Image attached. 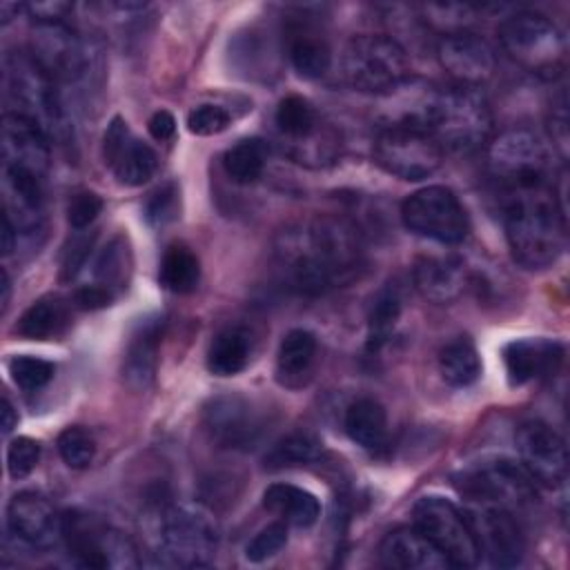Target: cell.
Returning a JSON list of instances; mask_svg holds the SVG:
<instances>
[{
    "mask_svg": "<svg viewBox=\"0 0 570 570\" xmlns=\"http://www.w3.org/2000/svg\"><path fill=\"white\" fill-rule=\"evenodd\" d=\"M274 261L287 287L307 296L343 287L365 267L358 232L338 216H314L285 227L274 240Z\"/></svg>",
    "mask_w": 570,
    "mask_h": 570,
    "instance_id": "cell-1",
    "label": "cell"
},
{
    "mask_svg": "<svg viewBox=\"0 0 570 570\" xmlns=\"http://www.w3.org/2000/svg\"><path fill=\"white\" fill-rule=\"evenodd\" d=\"M503 225L512 261L525 269L550 267L563 254L566 220L554 189L510 196Z\"/></svg>",
    "mask_w": 570,
    "mask_h": 570,
    "instance_id": "cell-2",
    "label": "cell"
},
{
    "mask_svg": "<svg viewBox=\"0 0 570 570\" xmlns=\"http://www.w3.org/2000/svg\"><path fill=\"white\" fill-rule=\"evenodd\" d=\"M421 125L443 151L472 154L492 134V111L479 87L452 85L428 91Z\"/></svg>",
    "mask_w": 570,
    "mask_h": 570,
    "instance_id": "cell-3",
    "label": "cell"
},
{
    "mask_svg": "<svg viewBox=\"0 0 570 570\" xmlns=\"http://www.w3.org/2000/svg\"><path fill=\"white\" fill-rule=\"evenodd\" d=\"M554 149L530 129H510L488 147L490 176L508 196L552 189Z\"/></svg>",
    "mask_w": 570,
    "mask_h": 570,
    "instance_id": "cell-4",
    "label": "cell"
},
{
    "mask_svg": "<svg viewBox=\"0 0 570 570\" xmlns=\"http://www.w3.org/2000/svg\"><path fill=\"white\" fill-rule=\"evenodd\" d=\"M218 548L216 519L203 505H169L158 519L156 557L169 568L209 566Z\"/></svg>",
    "mask_w": 570,
    "mask_h": 570,
    "instance_id": "cell-5",
    "label": "cell"
},
{
    "mask_svg": "<svg viewBox=\"0 0 570 570\" xmlns=\"http://www.w3.org/2000/svg\"><path fill=\"white\" fill-rule=\"evenodd\" d=\"M499 42L521 69L552 80L566 65V40L559 27L543 13L517 11L499 27Z\"/></svg>",
    "mask_w": 570,
    "mask_h": 570,
    "instance_id": "cell-6",
    "label": "cell"
},
{
    "mask_svg": "<svg viewBox=\"0 0 570 570\" xmlns=\"http://www.w3.org/2000/svg\"><path fill=\"white\" fill-rule=\"evenodd\" d=\"M341 69L352 89L361 94L387 96L405 82L410 65L405 49L394 38L363 33L354 36L345 45Z\"/></svg>",
    "mask_w": 570,
    "mask_h": 570,
    "instance_id": "cell-7",
    "label": "cell"
},
{
    "mask_svg": "<svg viewBox=\"0 0 570 570\" xmlns=\"http://www.w3.org/2000/svg\"><path fill=\"white\" fill-rule=\"evenodd\" d=\"M4 85L16 114L36 122L49 140L65 131V111L58 85L33 62L29 53H13L7 58Z\"/></svg>",
    "mask_w": 570,
    "mask_h": 570,
    "instance_id": "cell-8",
    "label": "cell"
},
{
    "mask_svg": "<svg viewBox=\"0 0 570 570\" xmlns=\"http://www.w3.org/2000/svg\"><path fill=\"white\" fill-rule=\"evenodd\" d=\"M376 165L401 178L423 180L432 176L443 163V149L421 125L412 122H387L372 147Z\"/></svg>",
    "mask_w": 570,
    "mask_h": 570,
    "instance_id": "cell-9",
    "label": "cell"
},
{
    "mask_svg": "<svg viewBox=\"0 0 570 570\" xmlns=\"http://www.w3.org/2000/svg\"><path fill=\"white\" fill-rule=\"evenodd\" d=\"M403 225L441 245H459L470 232V218L456 194L443 185H430L410 194L401 205Z\"/></svg>",
    "mask_w": 570,
    "mask_h": 570,
    "instance_id": "cell-10",
    "label": "cell"
},
{
    "mask_svg": "<svg viewBox=\"0 0 570 570\" xmlns=\"http://www.w3.org/2000/svg\"><path fill=\"white\" fill-rule=\"evenodd\" d=\"M414 528L421 530L450 561L452 568H472L481 554L465 514L439 494L421 497L414 508Z\"/></svg>",
    "mask_w": 570,
    "mask_h": 570,
    "instance_id": "cell-11",
    "label": "cell"
},
{
    "mask_svg": "<svg viewBox=\"0 0 570 570\" xmlns=\"http://www.w3.org/2000/svg\"><path fill=\"white\" fill-rule=\"evenodd\" d=\"M468 501H485L517 514L537 497V483L512 459H488L461 472L456 481Z\"/></svg>",
    "mask_w": 570,
    "mask_h": 570,
    "instance_id": "cell-12",
    "label": "cell"
},
{
    "mask_svg": "<svg viewBox=\"0 0 570 570\" xmlns=\"http://www.w3.org/2000/svg\"><path fill=\"white\" fill-rule=\"evenodd\" d=\"M29 56L56 85L78 82L91 62L87 42L62 20L36 22L29 38Z\"/></svg>",
    "mask_w": 570,
    "mask_h": 570,
    "instance_id": "cell-13",
    "label": "cell"
},
{
    "mask_svg": "<svg viewBox=\"0 0 570 570\" xmlns=\"http://www.w3.org/2000/svg\"><path fill=\"white\" fill-rule=\"evenodd\" d=\"M62 541L69 557L82 568L127 566L134 554L131 541L91 514L67 512L62 517Z\"/></svg>",
    "mask_w": 570,
    "mask_h": 570,
    "instance_id": "cell-14",
    "label": "cell"
},
{
    "mask_svg": "<svg viewBox=\"0 0 570 570\" xmlns=\"http://www.w3.org/2000/svg\"><path fill=\"white\" fill-rule=\"evenodd\" d=\"M463 514L474 534L479 554L497 568H512L521 563L525 541L514 512L494 503L470 501Z\"/></svg>",
    "mask_w": 570,
    "mask_h": 570,
    "instance_id": "cell-15",
    "label": "cell"
},
{
    "mask_svg": "<svg viewBox=\"0 0 570 570\" xmlns=\"http://www.w3.org/2000/svg\"><path fill=\"white\" fill-rule=\"evenodd\" d=\"M205 430L212 441L229 450H252L265 434V414L240 394L212 399L203 412Z\"/></svg>",
    "mask_w": 570,
    "mask_h": 570,
    "instance_id": "cell-16",
    "label": "cell"
},
{
    "mask_svg": "<svg viewBox=\"0 0 570 570\" xmlns=\"http://www.w3.org/2000/svg\"><path fill=\"white\" fill-rule=\"evenodd\" d=\"M519 463L537 485L559 488L568 476V450L561 434L543 421H525L517 430Z\"/></svg>",
    "mask_w": 570,
    "mask_h": 570,
    "instance_id": "cell-17",
    "label": "cell"
},
{
    "mask_svg": "<svg viewBox=\"0 0 570 570\" xmlns=\"http://www.w3.org/2000/svg\"><path fill=\"white\" fill-rule=\"evenodd\" d=\"M102 158L116 180L127 187L145 185L158 165L156 151L136 138L120 116L107 125L102 136Z\"/></svg>",
    "mask_w": 570,
    "mask_h": 570,
    "instance_id": "cell-18",
    "label": "cell"
},
{
    "mask_svg": "<svg viewBox=\"0 0 570 570\" xmlns=\"http://www.w3.org/2000/svg\"><path fill=\"white\" fill-rule=\"evenodd\" d=\"M436 58L441 67L454 78V85L479 87L485 82L497 67L492 47L468 31L445 33L436 47Z\"/></svg>",
    "mask_w": 570,
    "mask_h": 570,
    "instance_id": "cell-19",
    "label": "cell"
},
{
    "mask_svg": "<svg viewBox=\"0 0 570 570\" xmlns=\"http://www.w3.org/2000/svg\"><path fill=\"white\" fill-rule=\"evenodd\" d=\"M9 530L24 543L47 548L62 539V517L53 503L38 492H18L7 508Z\"/></svg>",
    "mask_w": 570,
    "mask_h": 570,
    "instance_id": "cell-20",
    "label": "cell"
},
{
    "mask_svg": "<svg viewBox=\"0 0 570 570\" xmlns=\"http://www.w3.org/2000/svg\"><path fill=\"white\" fill-rule=\"evenodd\" d=\"M2 165L20 167L42 178L49 167V136L16 111L2 116Z\"/></svg>",
    "mask_w": 570,
    "mask_h": 570,
    "instance_id": "cell-21",
    "label": "cell"
},
{
    "mask_svg": "<svg viewBox=\"0 0 570 570\" xmlns=\"http://www.w3.org/2000/svg\"><path fill=\"white\" fill-rule=\"evenodd\" d=\"M563 363V345L552 338H517L503 347V365L512 387L552 376Z\"/></svg>",
    "mask_w": 570,
    "mask_h": 570,
    "instance_id": "cell-22",
    "label": "cell"
},
{
    "mask_svg": "<svg viewBox=\"0 0 570 570\" xmlns=\"http://www.w3.org/2000/svg\"><path fill=\"white\" fill-rule=\"evenodd\" d=\"M379 559L385 568L396 570H443L452 568L441 550L414 525L396 528L383 537Z\"/></svg>",
    "mask_w": 570,
    "mask_h": 570,
    "instance_id": "cell-23",
    "label": "cell"
},
{
    "mask_svg": "<svg viewBox=\"0 0 570 570\" xmlns=\"http://www.w3.org/2000/svg\"><path fill=\"white\" fill-rule=\"evenodd\" d=\"M414 283L428 301L450 303L470 285V269L459 256H423L414 265Z\"/></svg>",
    "mask_w": 570,
    "mask_h": 570,
    "instance_id": "cell-24",
    "label": "cell"
},
{
    "mask_svg": "<svg viewBox=\"0 0 570 570\" xmlns=\"http://www.w3.org/2000/svg\"><path fill=\"white\" fill-rule=\"evenodd\" d=\"M160 334H163L160 318H145L131 332L125 350V358H122V379L131 390H147L154 383Z\"/></svg>",
    "mask_w": 570,
    "mask_h": 570,
    "instance_id": "cell-25",
    "label": "cell"
},
{
    "mask_svg": "<svg viewBox=\"0 0 570 570\" xmlns=\"http://www.w3.org/2000/svg\"><path fill=\"white\" fill-rule=\"evenodd\" d=\"M276 127L289 140L292 156L296 158L303 147H312V140L321 134V118L314 105L303 96H285L276 107Z\"/></svg>",
    "mask_w": 570,
    "mask_h": 570,
    "instance_id": "cell-26",
    "label": "cell"
},
{
    "mask_svg": "<svg viewBox=\"0 0 570 570\" xmlns=\"http://www.w3.org/2000/svg\"><path fill=\"white\" fill-rule=\"evenodd\" d=\"M263 505L272 514L281 517V521L296 528H309L321 517L318 499L312 492L292 483H272L263 492Z\"/></svg>",
    "mask_w": 570,
    "mask_h": 570,
    "instance_id": "cell-27",
    "label": "cell"
},
{
    "mask_svg": "<svg viewBox=\"0 0 570 570\" xmlns=\"http://www.w3.org/2000/svg\"><path fill=\"white\" fill-rule=\"evenodd\" d=\"M316 338L307 330H289L276 352V379L281 385L298 387L312 372Z\"/></svg>",
    "mask_w": 570,
    "mask_h": 570,
    "instance_id": "cell-28",
    "label": "cell"
},
{
    "mask_svg": "<svg viewBox=\"0 0 570 570\" xmlns=\"http://www.w3.org/2000/svg\"><path fill=\"white\" fill-rule=\"evenodd\" d=\"M287 56L296 73L303 78H321L332 65V51L327 40L307 24L289 29Z\"/></svg>",
    "mask_w": 570,
    "mask_h": 570,
    "instance_id": "cell-29",
    "label": "cell"
},
{
    "mask_svg": "<svg viewBox=\"0 0 570 570\" xmlns=\"http://www.w3.org/2000/svg\"><path fill=\"white\" fill-rule=\"evenodd\" d=\"M252 354V334L240 325L220 330L207 350V370L214 376L238 374Z\"/></svg>",
    "mask_w": 570,
    "mask_h": 570,
    "instance_id": "cell-30",
    "label": "cell"
},
{
    "mask_svg": "<svg viewBox=\"0 0 570 570\" xmlns=\"http://www.w3.org/2000/svg\"><path fill=\"white\" fill-rule=\"evenodd\" d=\"M343 428L356 445H361L365 450H376L385 443L387 416H385L383 405L376 399L363 396V399H356L345 410Z\"/></svg>",
    "mask_w": 570,
    "mask_h": 570,
    "instance_id": "cell-31",
    "label": "cell"
},
{
    "mask_svg": "<svg viewBox=\"0 0 570 570\" xmlns=\"http://www.w3.org/2000/svg\"><path fill=\"white\" fill-rule=\"evenodd\" d=\"M67 323H69L67 303L58 296H42L22 312V316L18 318L16 332L22 338L49 341L58 336L67 327Z\"/></svg>",
    "mask_w": 570,
    "mask_h": 570,
    "instance_id": "cell-32",
    "label": "cell"
},
{
    "mask_svg": "<svg viewBox=\"0 0 570 570\" xmlns=\"http://www.w3.org/2000/svg\"><path fill=\"white\" fill-rule=\"evenodd\" d=\"M439 374L452 387H468L481 376V358L470 338H454L439 352Z\"/></svg>",
    "mask_w": 570,
    "mask_h": 570,
    "instance_id": "cell-33",
    "label": "cell"
},
{
    "mask_svg": "<svg viewBox=\"0 0 570 570\" xmlns=\"http://www.w3.org/2000/svg\"><path fill=\"white\" fill-rule=\"evenodd\" d=\"M158 281L167 292H174V294L194 292L200 281L198 256L183 243L169 245L160 261Z\"/></svg>",
    "mask_w": 570,
    "mask_h": 570,
    "instance_id": "cell-34",
    "label": "cell"
},
{
    "mask_svg": "<svg viewBox=\"0 0 570 570\" xmlns=\"http://www.w3.org/2000/svg\"><path fill=\"white\" fill-rule=\"evenodd\" d=\"M267 154L269 149L261 138L238 140L223 154V169L234 183L249 185L261 178L267 163Z\"/></svg>",
    "mask_w": 570,
    "mask_h": 570,
    "instance_id": "cell-35",
    "label": "cell"
},
{
    "mask_svg": "<svg viewBox=\"0 0 570 570\" xmlns=\"http://www.w3.org/2000/svg\"><path fill=\"white\" fill-rule=\"evenodd\" d=\"M399 318H401V296L396 287L385 285L383 289L376 292L367 312V350L370 352H376L387 343Z\"/></svg>",
    "mask_w": 570,
    "mask_h": 570,
    "instance_id": "cell-36",
    "label": "cell"
},
{
    "mask_svg": "<svg viewBox=\"0 0 570 570\" xmlns=\"http://www.w3.org/2000/svg\"><path fill=\"white\" fill-rule=\"evenodd\" d=\"M321 454H323L321 439H316L309 432H292L272 445V450L265 456V468L283 470V468L307 465L318 461Z\"/></svg>",
    "mask_w": 570,
    "mask_h": 570,
    "instance_id": "cell-37",
    "label": "cell"
},
{
    "mask_svg": "<svg viewBox=\"0 0 570 570\" xmlns=\"http://www.w3.org/2000/svg\"><path fill=\"white\" fill-rule=\"evenodd\" d=\"M58 454L65 461V465H69L71 470H82L87 468L94 456H96V441L94 436L78 425L65 428L58 434Z\"/></svg>",
    "mask_w": 570,
    "mask_h": 570,
    "instance_id": "cell-38",
    "label": "cell"
},
{
    "mask_svg": "<svg viewBox=\"0 0 570 570\" xmlns=\"http://www.w3.org/2000/svg\"><path fill=\"white\" fill-rule=\"evenodd\" d=\"M127 267H129V252L125 247V240L118 236L100 252L96 261V269H94L96 283L114 292V287L125 281Z\"/></svg>",
    "mask_w": 570,
    "mask_h": 570,
    "instance_id": "cell-39",
    "label": "cell"
},
{
    "mask_svg": "<svg viewBox=\"0 0 570 570\" xmlns=\"http://www.w3.org/2000/svg\"><path fill=\"white\" fill-rule=\"evenodd\" d=\"M53 363L38 358V356H13L9 361V374L13 383L24 392L42 390L53 379Z\"/></svg>",
    "mask_w": 570,
    "mask_h": 570,
    "instance_id": "cell-40",
    "label": "cell"
},
{
    "mask_svg": "<svg viewBox=\"0 0 570 570\" xmlns=\"http://www.w3.org/2000/svg\"><path fill=\"white\" fill-rule=\"evenodd\" d=\"M287 543V523L285 521H274L265 525L247 546H245V557L252 563L267 561L269 557L278 554Z\"/></svg>",
    "mask_w": 570,
    "mask_h": 570,
    "instance_id": "cell-41",
    "label": "cell"
},
{
    "mask_svg": "<svg viewBox=\"0 0 570 570\" xmlns=\"http://www.w3.org/2000/svg\"><path fill=\"white\" fill-rule=\"evenodd\" d=\"M40 443L29 436H18L7 448V470L11 479H24L38 465Z\"/></svg>",
    "mask_w": 570,
    "mask_h": 570,
    "instance_id": "cell-42",
    "label": "cell"
},
{
    "mask_svg": "<svg viewBox=\"0 0 570 570\" xmlns=\"http://www.w3.org/2000/svg\"><path fill=\"white\" fill-rule=\"evenodd\" d=\"M229 114L218 105L194 107L187 116V129L196 136H214L229 127Z\"/></svg>",
    "mask_w": 570,
    "mask_h": 570,
    "instance_id": "cell-43",
    "label": "cell"
},
{
    "mask_svg": "<svg viewBox=\"0 0 570 570\" xmlns=\"http://www.w3.org/2000/svg\"><path fill=\"white\" fill-rule=\"evenodd\" d=\"M96 240V232H85V229H76V236L69 240V245L62 252V267H60V278L62 281H71L78 269L85 265L91 247Z\"/></svg>",
    "mask_w": 570,
    "mask_h": 570,
    "instance_id": "cell-44",
    "label": "cell"
},
{
    "mask_svg": "<svg viewBox=\"0 0 570 570\" xmlns=\"http://www.w3.org/2000/svg\"><path fill=\"white\" fill-rule=\"evenodd\" d=\"M102 212V198L94 191L76 194L67 205V220L73 229H87Z\"/></svg>",
    "mask_w": 570,
    "mask_h": 570,
    "instance_id": "cell-45",
    "label": "cell"
},
{
    "mask_svg": "<svg viewBox=\"0 0 570 570\" xmlns=\"http://www.w3.org/2000/svg\"><path fill=\"white\" fill-rule=\"evenodd\" d=\"M548 129L552 138V149L561 158L568 154V105H566V94H559L557 100L550 105V116H548Z\"/></svg>",
    "mask_w": 570,
    "mask_h": 570,
    "instance_id": "cell-46",
    "label": "cell"
},
{
    "mask_svg": "<svg viewBox=\"0 0 570 570\" xmlns=\"http://www.w3.org/2000/svg\"><path fill=\"white\" fill-rule=\"evenodd\" d=\"M176 189L174 185L160 187L158 191L151 194L147 200V220L154 225H163L176 216Z\"/></svg>",
    "mask_w": 570,
    "mask_h": 570,
    "instance_id": "cell-47",
    "label": "cell"
},
{
    "mask_svg": "<svg viewBox=\"0 0 570 570\" xmlns=\"http://www.w3.org/2000/svg\"><path fill=\"white\" fill-rule=\"evenodd\" d=\"M111 301H114V292L98 283L85 285L73 294V305L80 309H100V307H107Z\"/></svg>",
    "mask_w": 570,
    "mask_h": 570,
    "instance_id": "cell-48",
    "label": "cell"
},
{
    "mask_svg": "<svg viewBox=\"0 0 570 570\" xmlns=\"http://www.w3.org/2000/svg\"><path fill=\"white\" fill-rule=\"evenodd\" d=\"M24 9L36 18V22H58L65 18V13L71 9V4L65 2H31L24 4Z\"/></svg>",
    "mask_w": 570,
    "mask_h": 570,
    "instance_id": "cell-49",
    "label": "cell"
},
{
    "mask_svg": "<svg viewBox=\"0 0 570 570\" xmlns=\"http://www.w3.org/2000/svg\"><path fill=\"white\" fill-rule=\"evenodd\" d=\"M147 129H149L151 138H156V140L163 142V140H169V138L174 136V131H176V120H174V116H171L169 111L160 109V111L151 114V118H149V122H147Z\"/></svg>",
    "mask_w": 570,
    "mask_h": 570,
    "instance_id": "cell-50",
    "label": "cell"
},
{
    "mask_svg": "<svg viewBox=\"0 0 570 570\" xmlns=\"http://www.w3.org/2000/svg\"><path fill=\"white\" fill-rule=\"evenodd\" d=\"M18 229L11 223V218L7 216V212H2V254L9 256L13 252V238H16Z\"/></svg>",
    "mask_w": 570,
    "mask_h": 570,
    "instance_id": "cell-51",
    "label": "cell"
},
{
    "mask_svg": "<svg viewBox=\"0 0 570 570\" xmlns=\"http://www.w3.org/2000/svg\"><path fill=\"white\" fill-rule=\"evenodd\" d=\"M18 423V414L13 410V405L9 403V399L4 396L2 399V405H0V425H2V434H9Z\"/></svg>",
    "mask_w": 570,
    "mask_h": 570,
    "instance_id": "cell-52",
    "label": "cell"
},
{
    "mask_svg": "<svg viewBox=\"0 0 570 570\" xmlns=\"http://www.w3.org/2000/svg\"><path fill=\"white\" fill-rule=\"evenodd\" d=\"M0 278H2V312H7V307H9V294H11V281H9V274H7V269H2L0 272Z\"/></svg>",
    "mask_w": 570,
    "mask_h": 570,
    "instance_id": "cell-53",
    "label": "cell"
}]
</instances>
